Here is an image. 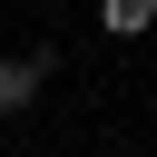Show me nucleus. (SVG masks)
<instances>
[{"mask_svg": "<svg viewBox=\"0 0 157 157\" xmlns=\"http://www.w3.org/2000/svg\"><path fill=\"white\" fill-rule=\"evenodd\" d=\"M39 78H49V49H29V59H0V118H20V108L39 98Z\"/></svg>", "mask_w": 157, "mask_h": 157, "instance_id": "nucleus-1", "label": "nucleus"}, {"mask_svg": "<svg viewBox=\"0 0 157 157\" xmlns=\"http://www.w3.org/2000/svg\"><path fill=\"white\" fill-rule=\"evenodd\" d=\"M98 29L108 39H147L157 29V0H98Z\"/></svg>", "mask_w": 157, "mask_h": 157, "instance_id": "nucleus-2", "label": "nucleus"}]
</instances>
